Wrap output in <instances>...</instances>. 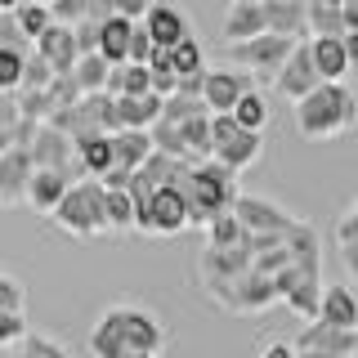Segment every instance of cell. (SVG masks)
I'll return each instance as SVG.
<instances>
[{"label":"cell","mask_w":358,"mask_h":358,"mask_svg":"<svg viewBox=\"0 0 358 358\" xmlns=\"http://www.w3.org/2000/svg\"><path fill=\"white\" fill-rule=\"evenodd\" d=\"M157 54V41H152V31L143 27V18L134 22V36H130V63H148Z\"/></svg>","instance_id":"obj_44"},{"label":"cell","mask_w":358,"mask_h":358,"mask_svg":"<svg viewBox=\"0 0 358 358\" xmlns=\"http://www.w3.org/2000/svg\"><path fill=\"white\" fill-rule=\"evenodd\" d=\"M260 358H300V354H296V345L273 341V345H264V354H260Z\"/></svg>","instance_id":"obj_52"},{"label":"cell","mask_w":358,"mask_h":358,"mask_svg":"<svg viewBox=\"0 0 358 358\" xmlns=\"http://www.w3.org/2000/svg\"><path fill=\"white\" fill-rule=\"evenodd\" d=\"M233 215H238L251 233H287L291 224H296V215H291L287 206H278L273 197H260V193H238Z\"/></svg>","instance_id":"obj_12"},{"label":"cell","mask_w":358,"mask_h":358,"mask_svg":"<svg viewBox=\"0 0 358 358\" xmlns=\"http://www.w3.org/2000/svg\"><path fill=\"white\" fill-rule=\"evenodd\" d=\"M278 300H282V296H278V282L251 264L238 282L229 287V296L220 300V309H229V313H264L268 305H278Z\"/></svg>","instance_id":"obj_8"},{"label":"cell","mask_w":358,"mask_h":358,"mask_svg":"<svg viewBox=\"0 0 358 358\" xmlns=\"http://www.w3.org/2000/svg\"><path fill=\"white\" fill-rule=\"evenodd\" d=\"M345 5H327V0H309V36H345Z\"/></svg>","instance_id":"obj_29"},{"label":"cell","mask_w":358,"mask_h":358,"mask_svg":"<svg viewBox=\"0 0 358 358\" xmlns=\"http://www.w3.org/2000/svg\"><path fill=\"white\" fill-rule=\"evenodd\" d=\"M112 9L139 22V18H143V14H148V9H152V0H112Z\"/></svg>","instance_id":"obj_50"},{"label":"cell","mask_w":358,"mask_h":358,"mask_svg":"<svg viewBox=\"0 0 358 358\" xmlns=\"http://www.w3.org/2000/svg\"><path fill=\"white\" fill-rule=\"evenodd\" d=\"M313 45V63H318L322 81H345L354 72L350 67V50H345V36H309Z\"/></svg>","instance_id":"obj_24"},{"label":"cell","mask_w":358,"mask_h":358,"mask_svg":"<svg viewBox=\"0 0 358 358\" xmlns=\"http://www.w3.org/2000/svg\"><path fill=\"white\" fill-rule=\"evenodd\" d=\"M72 27H76V45H81V54H94L103 22H99V18H81V22H72Z\"/></svg>","instance_id":"obj_48"},{"label":"cell","mask_w":358,"mask_h":358,"mask_svg":"<svg viewBox=\"0 0 358 358\" xmlns=\"http://www.w3.org/2000/svg\"><path fill=\"white\" fill-rule=\"evenodd\" d=\"M72 72H76V81H81L85 94H94V90H108V72H112V63L94 50V54H81Z\"/></svg>","instance_id":"obj_31"},{"label":"cell","mask_w":358,"mask_h":358,"mask_svg":"<svg viewBox=\"0 0 358 358\" xmlns=\"http://www.w3.org/2000/svg\"><path fill=\"white\" fill-rule=\"evenodd\" d=\"M99 179H103V188H130L134 171H130V166H112V171H108V175H99Z\"/></svg>","instance_id":"obj_51"},{"label":"cell","mask_w":358,"mask_h":358,"mask_svg":"<svg viewBox=\"0 0 358 358\" xmlns=\"http://www.w3.org/2000/svg\"><path fill=\"white\" fill-rule=\"evenodd\" d=\"M112 148H117V166H130V171H139L143 162L152 157V130H134V126H126V130H117L112 134Z\"/></svg>","instance_id":"obj_27"},{"label":"cell","mask_w":358,"mask_h":358,"mask_svg":"<svg viewBox=\"0 0 358 358\" xmlns=\"http://www.w3.org/2000/svg\"><path fill=\"white\" fill-rule=\"evenodd\" d=\"M14 18H18V27L31 36V45H36V36H41V31L54 22V9L45 5V0H22V5L14 9Z\"/></svg>","instance_id":"obj_35"},{"label":"cell","mask_w":358,"mask_h":358,"mask_svg":"<svg viewBox=\"0 0 358 358\" xmlns=\"http://www.w3.org/2000/svg\"><path fill=\"white\" fill-rule=\"evenodd\" d=\"M327 5H345V0H327Z\"/></svg>","instance_id":"obj_59"},{"label":"cell","mask_w":358,"mask_h":358,"mask_svg":"<svg viewBox=\"0 0 358 358\" xmlns=\"http://www.w3.org/2000/svg\"><path fill=\"white\" fill-rule=\"evenodd\" d=\"M233 117H238V126H246V130H264L268 126V99L260 90H246L238 99V108H233Z\"/></svg>","instance_id":"obj_34"},{"label":"cell","mask_w":358,"mask_h":358,"mask_svg":"<svg viewBox=\"0 0 358 358\" xmlns=\"http://www.w3.org/2000/svg\"><path fill=\"white\" fill-rule=\"evenodd\" d=\"M36 54H41V59H50L54 72H72L76 59H81V45H76V27H72V22H59V18H54L50 27H45L41 36H36Z\"/></svg>","instance_id":"obj_14"},{"label":"cell","mask_w":358,"mask_h":358,"mask_svg":"<svg viewBox=\"0 0 358 358\" xmlns=\"http://www.w3.org/2000/svg\"><path fill=\"white\" fill-rule=\"evenodd\" d=\"M148 90H152V67L148 63H112L108 94H148Z\"/></svg>","instance_id":"obj_28"},{"label":"cell","mask_w":358,"mask_h":358,"mask_svg":"<svg viewBox=\"0 0 358 358\" xmlns=\"http://www.w3.org/2000/svg\"><path fill=\"white\" fill-rule=\"evenodd\" d=\"M255 5H260V0H255Z\"/></svg>","instance_id":"obj_61"},{"label":"cell","mask_w":358,"mask_h":358,"mask_svg":"<svg viewBox=\"0 0 358 358\" xmlns=\"http://www.w3.org/2000/svg\"><path fill=\"white\" fill-rule=\"evenodd\" d=\"M22 354H27V358H72V350H67V345H59V341H54V336H31L27 331V341H22Z\"/></svg>","instance_id":"obj_43"},{"label":"cell","mask_w":358,"mask_h":358,"mask_svg":"<svg viewBox=\"0 0 358 358\" xmlns=\"http://www.w3.org/2000/svg\"><path fill=\"white\" fill-rule=\"evenodd\" d=\"M345 5H358V0H345Z\"/></svg>","instance_id":"obj_60"},{"label":"cell","mask_w":358,"mask_h":358,"mask_svg":"<svg viewBox=\"0 0 358 358\" xmlns=\"http://www.w3.org/2000/svg\"><path fill=\"white\" fill-rule=\"evenodd\" d=\"M14 94H18V112H22L27 121H50L54 108H59L50 90H14Z\"/></svg>","instance_id":"obj_38"},{"label":"cell","mask_w":358,"mask_h":358,"mask_svg":"<svg viewBox=\"0 0 358 358\" xmlns=\"http://www.w3.org/2000/svg\"><path fill=\"white\" fill-rule=\"evenodd\" d=\"M50 224L63 229L67 238H76V242H90V238H99V233H108V188H103V179L81 175L63 193L59 206L50 210Z\"/></svg>","instance_id":"obj_3"},{"label":"cell","mask_w":358,"mask_h":358,"mask_svg":"<svg viewBox=\"0 0 358 358\" xmlns=\"http://www.w3.org/2000/svg\"><path fill=\"white\" fill-rule=\"evenodd\" d=\"M296 36H278V31H260V36L251 41H238L229 45V59L238 67H251L255 76H278L282 72V63L291 59V50H296Z\"/></svg>","instance_id":"obj_6"},{"label":"cell","mask_w":358,"mask_h":358,"mask_svg":"<svg viewBox=\"0 0 358 358\" xmlns=\"http://www.w3.org/2000/svg\"><path fill=\"white\" fill-rule=\"evenodd\" d=\"M99 318L112 322L130 350H157V354L166 350V322L157 318L152 309H143V305H108Z\"/></svg>","instance_id":"obj_5"},{"label":"cell","mask_w":358,"mask_h":358,"mask_svg":"<svg viewBox=\"0 0 358 358\" xmlns=\"http://www.w3.org/2000/svg\"><path fill=\"white\" fill-rule=\"evenodd\" d=\"M318 318L331 322V327H358V296L350 287H322Z\"/></svg>","instance_id":"obj_26"},{"label":"cell","mask_w":358,"mask_h":358,"mask_svg":"<svg viewBox=\"0 0 358 358\" xmlns=\"http://www.w3.org/2000/svg\"><path fill=\"white\" fill-rule=\"evenodd\" d=\"M260 152H264V130H238V134H229L224 143H215V162H224L229 171H246V166H255L260 162Z\"/></svg>","instance_id":"obj_20"},{"label":"cell","mask_w":358,"mask_h":358,"mask_svg":"<svg viewBox=\"0 0 358 358\" xmlns=\"http://www.w3.org/2000/svg\"><path fill=\"white\" fill-rule=\"evenodd\" d=\"M143 27L152 31V41L162 45V50L179 45L184 36H193V27H188V14H184L179 5H166V0H152V9L143 14Z\"/></svg>","instance_id":"obj_18"},{"label":"cell","mask_w":358,"mask_h":358,"mask_svg":"<svg viewBox=\"0 0 358 358\" xmlns=\"http://www.w3.org/2000/svg\"><path fill=\"white\" fill-rule=\"evenodd\" d=\"M242 238H246V224L233 215V210H224V215H215L206 224V242L210 246H238Z\"/></svg>","instance_id":"obj_36"},{"label":"cell","mask_w":358,"mask_h":358,"mask_svg":"<svg viewBox=\"0 0 358 358\" xmlns=\"http://www.w3.org/2000/svg\"><path fill=\"white\" fill-rule=\"evenodd\" d=\"M341 260H345V268H350V278L358 282V242H350V246H341Z\"/></svg>","instance_id":"obj_53"},{"label":"cell","mask_w":358,"mask_h":358,"mask_svg":"<svg viewBox=\"0 0 358 358\" xmlns=\"http://www.w3.org/2000/svg\"><path fill=\"white\" fill-rule=\"evenodd\" d=\"M31 171H36L31 148H9V152H0V210L27 201V179H31Z\"/></svg>","instance_id":"obj_13"},{"label":"cell","mask_w":358,"mask_h":358,"mask_svg":"<svg viewBox=\"0 0 358 358\" xmlns=\"http://www.w3.org/2000/svg\"><path fill=\"white\" fill-rule=\"evenodd\" d=\"M45 5H50V0H45Z\"/></svg>","instance_id":"obj_62"},{"label":"cell","mask_w":358,"mask_h":358,"mask_svg":"<svg viewBox=\"0 0 358 358\" xmlns=\"http://www.w3.org/2000/svg\"><path fill=\"white\" fill-rule=\"evenodd\" d=\"M179 188H184L188 197V210H193V229H206L215 215L224 210H233V201H238V171H229L224 162L215 157H201V162H188L184 171L175 179Z\"/></svg>","instance_id":"obj_1"},{"label":"cell","mask_w":358,"mask_h":358,"mask_svg":"<svg viewBox=\"0 0 358 358\" xmlns=\"http://www.w3.org/2000/svg\"><path fill=\"white\" fill-rule=\"evenodd\" d=\"M171 63L179 76H193V72H206V54H201V45L193 36H184L179 45H171Z\"/></svg>","instance_id":"obj_39"},{"label":"cell","mask_w":358,"mask_h":358,"mask_svg":"<svg viewBox=\"0 0 358 358\" xmlns=\"http://www.w3.org/2000/svg\"><path fill=\"white\" fill-rule=\"evenodd\" d=\"M108 233H134V197H130V188H108Z\"/></svg>","instance_id":"obj_32"},{"label":"cell","mask_w":358,"mask_h":358,"mask_svg":"<svg viewBox=\"0 0 358 358\" xmlns=\"http://www.w3.org/2000/svg\"><path fill=\"white\" fill-rule=\"evenodd\" d=\"M345 50H350V67L358 72V31H345Z\"/></svg>","instance_id":"obj_54"},{"label":"cell","mask_w":358,"mask_h":358,"mask_svg":"<svg viewBox=\"0 0 358 358\" xmlns=\"http://www.w3.org/2000/svg\"><path fill=\"white\" fill-rule=\"evenodd\" d=\"M300 358H350V354H322V350H296Z\"/></svg>","instance_id":"obj_55"},{"label":"cell","mask_w":358,"mask_h":358,"mask_svg":"<svg viewBox=\"0 0 358 358\" xmlns=\"http://www.w3.org/2000/svg\"><path fill=\"white\" fill-rule=\"evenodd\" d=\"M27 305V287L14 273H0V309H22Z\"/></svg>","instance_id":"obj_46"},{"label":"cell","mask_w":358,"mask_h":358,"mask_svg":"<svg viewBox=\"0 0 358 358\" xmlns=\"http://www.w3.org/2000/svg\"><path fill=\"white\" fill-rule=\"evenodd\" d=\"M287 264H296V260H291V246H287V242L273 246V251H260V255H255V268H260V273H268V278L282 273Z\"/></svg>","instance_id":"obj_45"},{"label":"cell","mask_w":358,"mask_h":358,"mask_svg":"<svg viewBox=\"0 0 358 358\" xmlns=\"http://www.w3.org/2000/svg\"><path fill=\"white\" fill-rule=\"evenodd\" d=\"M54 76H59V72L50 67V59H41V54L31 50V54H27V72H22V85H18V90H50Z\"/></svg>","instance_id":"obj_42"},{"label":"cell","mask_w":358,"mask_h":358,"mask_svg":"<svg viewBox=\"0 0 358 358\" xmlns=\"http://www.w3.org/2000/svg\"><path fill=\"white\" fill-rule=\"evenodd\" d=\"M184 126V143H188V157L201 162V157H215V134H210V112H197V117L179 121Z\"/></svg>","instance_id":"obj_30"},{"label":"cell","mask_w":358,"mask_h":358,"mask_svg":"<svg viewBox=\"0 0 358 358\" xmlns=\"http://www.w3.org/2000/svg\"><path fill=\"white\" fill-rule=\"evenodd\" d=\"M296 350H322V354H358V327H331V322L313 318L296 336Z\"/></svg>","instance_id":"obj_16"},{"label":"cell","mask_w":358,"mask_h":358,"mask_svg":"<svg viewBox=\"0 0 358 358\" xmlns=\"http://www.w3.org/2000/svg\"><path fill=\"white\" fill-rule=\"evenodd\" d=\"M264 18L268 31H278V36H309V0H264Z\"/></svg>","instance_id":"obj_19"},{"label":"cell","mask_w":358,"mask_h":358,"mask_svg":"<svg viewBox=\"0 0 358 358\" xmlns=\"http://www.w3.org/2000/svg\"><path fill=\"white\" fill-rule=\"evenodd\" d=\"M345 22H350V31H358V5H345Z\"/></svg>","instance_id":"obj_56"},{"label":"cell","mask_w":358,"mask_h":358,"mask_svg":"<svg viewBox=\"0 0 358 358\" xmlns=\"http://www.w3.org/2000/svg\"><path fill=\"white\" fill-rule=\"evenodd\" d=\"M251 264H255V255H251L246 242H238V246H210L206 242V251H201V260H197V278H201V287H206V296L220 305V300L229 296V287L238 282Z\"/></svg>","instance_id":"obj_4"},{"label":"cell","mask_w":358,"mask_h":358,"mask_svg":"<svg viewBox=\"0 0 358 358\" xmlns=\"http://www.w3.org/2000/svg\"><path fill=\"white\" fill-rule=\"evenodd\" d=\"M273 282H278L282 305H291L305 322L318 318V309H322V278L318 273H305L300 264H287L282 273H273Z\"/></svg>","instance_id":"obj_7"},{"label":"cell","mask_w":358,"mask_h":358,"mask_svg":"<svg viewBox=\"0 0 358 358\" xmlns=\"http://www.w3.org/2000/svg\"><path fill=\"white\" fill-rule=\"evenodd\" d=\"M27 341V313L22 309H0V350H14Z\"/></svg>","instance_id":"obj_41"},{"label":"cell","mask_w":358,"mask_h":358,"mask_svg":"<svg viewBox=\"0 0 358 358\" xmlns=\"http://www.w3.org/2000/svg\"><path fill=\"white\" fill-rule=\"evenodd\" d=\"M90 5H94V0H50V9H54V18H59V22L90 18Z\"/></svg>","instance_id":"obj_47"},{"label":"cell","mask_w":358,"mask_h":358,"mask_svg":"<svg viewBox=\"0 0 358 358\" xmlns=\"http://www.w3.org/2000/svg\"><path fill=\"white\" fill-rule=\"evenodd\" d=\"M117 108H121V126H134V130H152L166 112V94H117Z\"/></svg>","instance_id":"obj_23"},{"label":"cell","mask_w":358,"mask_h":358,"mask_svg":"<svg viewBox=\"0 0 358 358\" xmlns=\"http://www.w3.org/2000/svg\"><path fill=\"white\" fill-rule=\"evenodd\" d=\"M27 54H31V50H18V45H0V90H18V85H22V72H27Z\"/></svg>","instance_id":"obj_37"},{"label":"cell","mask_w":358,"mask_h":358,"mask_svg":"<svg viewBox=\"0 0 358 358\" xmlns=\"http://www.w3.org/2000/svg\"><path fill=\"white\" fill-rule=\"evenodd\" d=\"M72 184H76V179L67 171H59V166H36L31 179H27V206L36 210V215H50Z\"/></svg>","instance_id":"obj_15"},{"label":"cell","mask_w":358,"mask_h":358,"mask_svg":"<svg viewBox=\"0 0 358 358\" xmlns=\"http://www.w3.org/2000/svg\"><path fill=\"white\" fill-rule=\"evenodd\" d=\"M76 162H81L85 175H108L117 166V148H112V134L108 130H90V134H76Z\"/></svg>","instance_id":"obj_21"},{"label":"cell","mask_w":358,"mask_h":358,"mask_svg":"<svg viewBox=\"0 0 358 358\" xmlns=\"http://www.w3.org/2000/svg\"><path fill=\"white\" fill-rule=\"evenodd\" d=\"M246 90H255V72H251V67L233 63V67H215V72L206 67V90H201V99L210 103V112H233Z\"/></svg>","instance_id":"obj_11"},{"label":"cell","mask_w":358,"mask_h":358,"mask_svg":"<svg viewBox=\"0 0 358 358\" xmlns=\"http://www.w3.org/2000/svg\"><path fill=\"white\" fill-rule=\"evenodd\" d=\"M350 242H358V197H354V206L336 220V246H350Z\"/></svg>","instance_id":"obj_49"},{"label":"cell","mask_w":358,"mask_h":358,"mask_svg":"<svg viewBox=\"0 0 358 358\" xmlns=\"http://www.w3.org/2000/svg\"><path fill=\"white\" fill-rule=\"evenodd\" d=\"M130 36H134V18L126 14H112L99 31V54L108 63H130Z\"/></svg>","instance_id":"obj_25"},{"label":"cell","mask_w":358,"mask_h":358,"mask_svg":"<svg viewBox=\"0 0 358 358\" xmlns=\"http://www.w3.org/2000/svg\"><path fill=\"white\" fill-rule=\"evenodd\" d=\"M287 246H291V260H296L305 273H318L322 278V238L309 220H296L287 229Z\"/></svg>","instance_id":"obj_22"},{"label":"cell","mask_w":358,"mask_h":358,"mask_svg":"<svg viewBox=\"0 0 358 358\" xmlns=\"http://www.w3.org/2000/svg\"><path fill=\"white\" fill-rule=\"evenodd\" d=\"M260 31H268L264 0H260V5H255V0H233V5H229V14H224V27H220L224 45L251 41V36H260Z\"/></svg>","instance_id":"obj_17"},{"label":"cell","mask_w":358,"mask_h":358,"mask_svg":"<svg viewBox=\"0 0 358 358\" xmlns=\"http://www.w3.org/2000/svg\"><path fill=\"white\" fill-rule=\"evenodd\" d=\"M126 350H130V345L121 341V331L112 327V322L99 318L94 327H90V354H94V358H126Z\"/></svg>","instance_id":"obj_33"},{"label":"cell","mask_w":358,"mask_h":358,"mask_svg":"<svg viewBox=\"0 0 358 358\" xmlns=\"http://www.w3.org/2000/svg\"><path fill=\"white\" fill-rule=\"evenodd\" d=\"M152 143L162 152H171V157H188V143H184V126H179V121H157L152 126Z\"/></svg>","instance_id":"obj_40"},{"label":"cell","mask_w":358,"mask_h":358,"mask_svg":"<svg viewBox=\"0 0 358 358\" xmlns=\"http://www.w3.org/2000/svg\"><path fill=\"white\" fill-rule=\"evenodd\" d=\"M126 358H162L157 350H126Z\"/></svg>","instance_id":"obj_57"},{"label":"cell","mask_w":358,"mask_h":358,"mask_svg":"<svg viewBox=\"0 0 358 358\" xmlns=\"http://www.w3.org/2000/svg\"><path fill=\"white\" fill-rule=\"evenodd\" d=\"M318 85H322V72H318V63H313V45L305 36L296 50H291V59L282 63V72L273 76V90L296 103V99H305L309 90H318Z\"/></svg>","instance_id":"obj_10"},{"label":"cell","mask_w":358,"mask_h":358,"mask_svg":"<svg viewBox=\"0 0 358 358\" xmlns=\"http://www.w3.org/2000/svg\"><path fill=\"white\" fill-rule=\"evenodd\" d=\"M193 229V210H188V197L179 184H162L152 193V206H148V233L157 238H175V233Z\"/></svg>","instance_id":"obj_9"},{"label":"cell","mask_w":358,"mask_h":358,"mask_svg":"<svg viewBox=\"0 0 358 358\" xmlns=\"http://www.w3.org/2000/svg\"><path fill=\"white\" fill-rule=\"evenodd\" d=\"M358 121V99L345 81H322L318 90H309L305 99H296V130L305 139H336L350 134Z\"/></svg>","instance_id":"obj_2"},{"label":"cell","mask_w":358,"mask_h":358,"mask_svg":"<svg viewBox=\"0 0 358 358\" xmlns=\"http://www.w3.org/2000/svg\"><path fill=\"white\" fill-rule=\"evenodd\" d=\"M0 358H27V354H22V345H18V350H5Z\"/></svg>","instance_id":"obj_58"}]
</instances>
